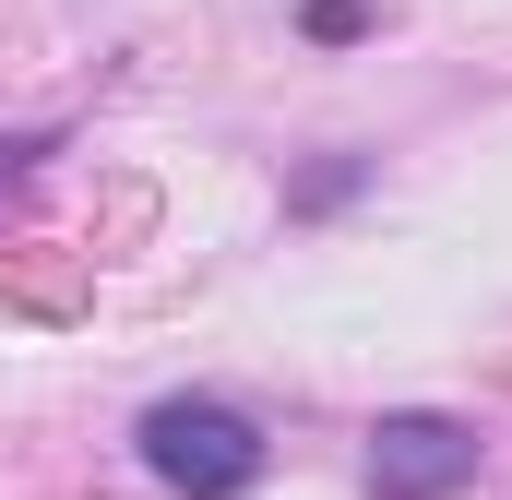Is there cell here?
Segmentation results:
<instances>
[{
	"instance_id": "277c9868",
	"label": "cell",
	"mask_w": 512,
	"mask_h": 500,
	"mask_svg": "<svg viewBox=\"0 0 512 500\" xmlns=\"http://www.w3.org/2000/svg\"><path fill=\"white\" fill-rule=\"evenodd\" d=\"M298 24H310L322 48H358V36H370L382 12H370V0H298Z\"/></svg>"
},
{
	"instance_id": "7a4b0ae2",
	"label": "cell",
	"mask_w": 512,
	"mask_h": 500,
	"mask_svg": "<svg viewBox=\"0 0 512 500\" xmlns=\"http://www.w3.org/2000/svg\"><path fill=\"white\" fill-rule=\"evenodd\" d=\"M477 489V429L465 417H429V405H405L370 429V500H453Z\"/></svg>"
},
{
	"instance_id": "6da1fadb",
	"label": "cell",
	"mask_w": 512,
	"mask_h": 500,
	"mask_svg": "<svg viewBox=\"0 0 512 500\" xmlns=\"http://www.w3.org/2000/svg\"><path fill=\"white\" fill-rule=\"evenodd\" d=\"M143 465H155V489H179V500H239L262 489V417L251 405H227V393H167V405H143Z\"/></svg>"
},
{
	"instance_id": "3957f363",
	"label": "cell",
	"mask_w": 512,
	"mask_h": 500,
	"mask_svg": "<svg viewBox=\"0 0 512 500\" xmlns=\"http://www.w3.org/2000/svg\"><path fill=\"white\" fill-rule=\"evenodd\" d=\"M358 191H370V155H322L286 203H298V215H334V203H358Z\"/></svg>"
},
{
	"instance_id": "5b68a950",
	"label": "cell",
	"mask_w": 512,
	"mask_h": 500,
	"mask_svg": "<svg viewBox=\"0 0 512 500\" xmlns=\"http://www.w3.org/2000/svg\"><path fill=\"white\" fill-rule=\"evenodd\" d=\"M36 155H48V143H0V179H12V167H36Z\"/></svg>"
}]
</instances>
